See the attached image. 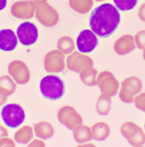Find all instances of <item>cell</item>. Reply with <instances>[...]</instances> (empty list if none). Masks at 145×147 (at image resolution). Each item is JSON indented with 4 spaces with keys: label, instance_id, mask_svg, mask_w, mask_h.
<instances>
[{
    "label": "cell",
    "instance_id": "1",
    "mask_svg": "<svg viewBox=\"0 0 145 147\" xmlns=\"http://www.w3.org/2000/svg\"><path fill=\"white\" fill-rule=\"evenodd\" d=\"M120 20V13L116 7L111 3H103L90 15V29L99 37H108L118 28Z\"/></svg>",
    "mask_w": 145,
    "mask_h": 147
},
{
    "label": "cell",
    "instance_id": "2",
    "mask_svg": "<svg viewBox=\"0 0 145 147\" xmlns=\"http://www.w3.org/2000/svg\"><path fill=\"white\" fill-rule=\"evenodd\" d=\"M40 90L45 99L50 100H60L64 94V83L58 76L49 74L40 80Z\"/></svg>",
    "mask_w": 145,
    "mask_h": 147
},
{
    "label": "cell",
    "instance_id": "3",
    "mask_svg": "<svg viewBox=\"0 0 145 147\" xmlns=\"http://www.w3.org/2000/svg\"><path fill=\"white\" fill-rule=\"evenodd\" d=\"M1 118L7 127L16 129L25 120V112L19 104H6L1 111Z\"/></svg>",
    "mask_w": 145,
    "mask_h": 147
},
{
    "label": "cell",
    "instance_id": "4",
    "mask_svg": "<svg viewBox=\"0 0 145 147\" xmlns=\"http://www.w3.org/2000/svg\"><path fill=\"white\" fill-rule=\"evenodd\" d=\"M142 87V81L138 77L132 76L125 78L120 84L119 90V99L125 104H132L135 96L141 92Z\"/></svg>",
    "mask_w": 145,
    "mask_h": 147
},
{
    "label": "cell",
    "instance_id": "5",
    "mask_svg": "<svg viewBox=\"0 0 145 147\" xmlns=\"http://www.w3.org/2000/svg\"><path fill=\"white\" fill-rule=\"evenodd\" d=\"M35 16L40 24L47 28L56 26L60 20L58 11L47 2L36 4Z\"/></svg>",
    "mask_w": 145,
    "mask_h": 147
},
{
    "label": "cell",
    "instance_id": "6",
    "mask_svg": "<svg viewBox=\"0 0 145 147\" xmlns=\"http://www.w3.org/2000/svg\"><path fill=\"white\" fill-rule=\"evenodd\" d=\"M120 132L132 146H143L145 144V132L140 126L132 121L124 122L121 125Z\"/></svg>",
    "mask_w": 145,
    "mask_h": 147
},
{
    "label": "cell",
    "instance_id": "7",
    "mask_svg": "<svg viewBox=\"0 0 145 147\" xmlns=\"http://www.w3.org/2000/svg\"><path fill=\"white\" fill-rule=\"evenodd\" d=\"M97 86L102 94L113 97L118 94L120 84L113 74L104 70L100 72L97 76Z\"/></svg>",
    "mask_w": 145,
    "mask_h": 147
},
{
    "label": "cell",
    "instance_id": "8",
    "mask_svg": "<svg viewBox=\"0 0 145 147\" xmlns=\"http://www.w3.org/2000/svg\"><path fill=\"white\" fill-rule=\"evenodd\" d=\"M57 119L60 124L70 130H73L83 123L82 117L70 105H64L58 110Z\"/></svg>",
    "mask_w": 145,
    "mask_h": 147
},
{
    "label": "cell",
    "instance_id": "9",
    "mask_svg": "<svg viewBox=\"0 0 145 147\" xmlns=\"http://www.w3.org/2000/svg\"><path fill=\"white\" fill-rule=\"evenodd\" d=\"M66 66L70 71L80 74L86 68L94 66V61L85 53L74 50L67 57Z\"/></svg>",
    "mask_w": 145,
    "mask_h": 147
},
{
    "label": "cell",
    "instance_id": "10",
    "mask_svg": "<svg viewBox=\"0 0 145 147\" xmlns=\"http://www.w3.org/2000/svg\"><path fill=\"white\" fill-rule=\"evenodd\" d=\"M66 66L65 56L58 49L48 52L44 59V67L48 73H60Z\"/></svg>",
    "mask_w": 145,
    "mask_h": 147
},
{
    "label": "cell",
    "instance_id": "11",
    "mask_svg": "<svg viewBox=\"0 0 145 147\" xmlns=\"http://www.w3.org/2000/svg\"><path fill=\"white\" fill-rule=\"evenodd\" d=\"M9 75L17 84L24 85L30 81L31 72L28 66L21 60H14L8 65Z\"/></svg>",
    "mask_w": 145,
    "mask_h": 147
},
{
    "label": "cell",
    "instance_id": "12",
    "mask_svg": "<svg viewBox=\"0 0 145 147\" xmlns=\"http://www.w3.org/2000/svg\"><path fill=\"white\" fill-rule=\"evenodd\" d=\"M16 36L21 45L24 46L32 45L38 39L37 27L32 22H23L18 27Z\"/></svg>",
    "mask_w": 145,
    "mask_h": 147
},
{
    "label": "cell",
    "instance_id": "13",
    "mask_svg": "<svg viewBox=\"0 0 145 147\" xmlns=\"http://www.w3.org/2000/svg\"><path fill=\"white\" fill-rule=\"evenodd\" d=\"M36 3L32 0H23L14 3L11 7V14L19 20H30L36 14Z\"/></svg>",
    "mask_w": 145,
    "mask_h": 147
},
{
    "label": "cell",
    "instance_id": "14",
    "mask_svg": "<svg viewBox=\"0 0 145 147\" xmlns=\"http://www.w3.org/2000/svg\"><path fill=\"white\" fill-rule=\"evenodd\" d=\"M98 36L91 29L82 30L77 36V45L78 51L83 53H88L92 52L98 46Z\"/></svg>",
    "mask_w": 145,
    "mask_h": 147
},
{
    "label": "cell",
    "instance_id": "15",
    "mask_svg": "<svg viewBox=\"0 0 145 147\" xmlns=\"http://www.w3.org/2000/svg\"><path fill=\"white\" fill-rule=\"evenodd\" d=\"M136 48V45L135 43L134 36L129 34L121 36L119 38H118L115 40L114 44L115 52L121 56H124V55L133 52Z\"/></svg>",
    "mask_w": 145,
    "mask_h": 147
},
{
    "label": "cell",
    "instance_id": "16",
    "mask_svg": "<svg viewBox=\"0 0 145 147\" xmlns=\"http://www.w3.org/2000/svg\"><path fill=\"white\" fill-rule=\"evenodd\" d=\"M18 37L11 29L0 30V49L5 52L14 50L18 45Z\"/></svg>",
    "mask_w": 145,
    "mask_h": 147
},
{
    "label": "cell",
    "instance_id": "17",
    "mask_svg": "<svg viewBox=\"0 0 145 147\" xmlns=\"http://www.w3.org/2000/svg\"><path fill=\"white\" fill-rule=\"evenodd\" d=\"M33 129L36 137L42 140L51 138L55 134L54 127L48 121H40L36 123L33 126Z\"/></svg>",
    "mask_w": 145,
    "mask_h": 147
},
{
    "label": "cell",
    "instance_id": "18",
    "mask_svg": "<svg viewBox=\"0 0 145 147\" xmlns=\"http://www.w3.org/2000/svg\"><path fill=\"white\" fill-rule=\"evenodd\" d=\"M92 131V138L95 141L103 142L110 136L111 134V128L106 122L100 121L95 123L91 127Z\"/></svg>",
    "mask_w": 145,
    "mask_h": 147
},
{
    "label": "cell",
    "instance_id": "19",
    "mask_svg": "<svg viewBox=\"0 0 145 147\" xmlns=\"http://www.w3.org/2000/svg\"><path fill=\"white\" fill-rule=\"evenodd\" d=\"M72 136L78 144L87 143L93 139L91 128L84 125H80L72 130Z\"/></svg>",
    "mask_w": 145,
    "mask_h": 147
},
{
    "label": "cell",
    "instance_id": "20",
    "mask_svg": "<svg viewBox=\"0 0 145 147\" xmlns=\"http://www.w3.org/2000/svg\"><path fill=\"white\" fill-rule=\"evenodd\" d=\"M34 129L30 125H23L15 131L14 139L19 144H28L33 139Z\"/></svg>",
    "mask_w": 145,
    "mask_h": 147
},
{
    "label": "cell",
    "instance_id": "21",
    "mask_svg": "<svg viewBox=\"0 0 145 147\" xmlns=\"http://www.w3.org/2000/svg\"><path fill=\"white\" fill-rule=\"evenodd\" d=\"M68 4L73 11L85 15L91 11L94 6V0H68Z\"/></svg>",
    "mask_w": 145,
    "mask_h": 147
},
{
    "label": "cell",
    "instance_id": "22",
    "mask_svg": "<svg viewBox=\"0 0 145 147\" xmlns=\"http://www.w3.org/2000/svg\"><path fill=\"white\" fill-rule=\"evenodd\" d=\"M56 46L57 49L63 53L64 55H69L75 50L76 44L72 37L68 36H64L58 40Z\"/></svg>",
    "mask_w": 145,
    "mask_h": 147
},
{
    "label": "cell",
    "instance_id": "23",
    "mask_svg": "<svg viewBox=\"0 0 145 147\" xmlns=\"http://www.w3.org/2000/svg\"><path fill=\"white\" fill-rule=\"evenodd\" d=\"M98 71L94 69V66L86 68L82 70L80 73V78L81 82H83L86 86L89 87H94L97 85V76H98Z\"/></svg>",
    "mask_w": 145,
    "mask_h": 147
},
{
    "label": "cell",
    "instance_id": "24",
    "mask_svg": "<svg viewBox=\"0 0 145 147\" xmlns=\"http://www.w3.org/2000/svg\"><path fill=\"white\" fill-rule=\"evenodd\" d=\"M17 88V83L10 75H3L0 77V90L8 96L11 95Z\"/></svg>",
    "mask_w": 145,
    "mask_h": 147
},
{
    "label": "cell",
    "instance_id": "25",
    "mask_svg": "<svg viewBox=\"0 0 145 147\" xmlns=\"http://www.w3.org/2000/svg\"><path fill=\"white\" fill-rule=\"evenodd\" d=\"M111 97L102 94L96 103V111L101 116H107L111 109Z\"/></svg>",
    "mask_w": 145,
    "mask_h": 147
},
{
    "label": "cell",
    "instance_id": "26",
    "mask_svg": "<svg viewBox=\"0 0 145 147\" xmlns=\"http://www.w3.org/2000/svg\"><path fill=\"white\" fill-rule=\"evenodd\" d=\"M115 6L119 11H127L135 8L138 0H113Z\"/></svg>",
    "mask_w": 145,
    "mask_h": 147
},
{
    "label": "cell",
    "instance_id": "27",
    "mask_svg": "<svg viewBox=\"0 0 145 147\" xmlns=\"http://www.w3.org/2000/svg\"><path fill=\"white\" fill-rule=\"evenodd\" d=\"M133 103L137 109L145 113V92H140L136 95Z\"/></svg>",
    "mask_w": 145,
    "mask_h": 147
},
{
    "label": "cell",
    "instance_id": "28",
    "mask_svg": "<svg viewBox=\"0 0 145 147\" xmlns=\"http://www.w3.org/2000/svg\"><path fill=\"white\" fill-rule=\"evenodd\" d=\"M135 43L138 49H144L145 48V30H141L138 32L134 36Z\"/></svg>",
    "mask_w": 145,
    "mask_h": 147
},
{
    "label": "cell",
    "instance_id": "29",
    "mask_svg": "<svg viewBox=\"0 0 145 147\" xmlns=\"http://www.w3.org/2000/svg\"><path fill=\"white\" fill-rule=\"evenodd\" d=\"M1 146L14 147L15 146V141H13L12 139L8 137H4V138H0V147Z\"/></svg>",
    "mask_w": 145,
    "mask_h": 147
},
{
    "label": "cell",
    "instance_id": "30",
    "mask_svg": "<svg viewBox=\"0 0 145 147\" xmlns=\"http://www.w3.org/2000/svg\"><path fill=\"white\" fill-rule=\"evenodd\" d=\"M138 17L141 21L145 22V3H142L138 11Z\"/></svg>",
    "mask_w": 145,
    "mask_h": 147
},
{
    "label": "cell",
    "instance_id": "31",
    "mask_svg": "<svg viewBox=\"0 0 145 147\" xmlns=\"http://www.w3.org/2000/svg\"><path fill=\"white\" fill-rule=\"evenodd\" d=\"M28 146H45V144L42 139H34L28 143Z\"/></svg>",
    "mask_w": 145,
    "mask_h": 147
},
{
    "label": "cell",
    "instance_id": "32",
    "mask_svg": "<svg viewBox=\"0 0 145 147\" xmlns=\"http://www.w3.org/2000/svg\"><path fill=\"white\" fill-rule=\"evenodd\" d=\"M9 132L7 129V128L5 126L0 125V138H4V137H8Z\"/></svg>",
    "mask_w": 145,
    "mask_h": 147
},
{
    "label": "cell",
    "instance_id": "33",
    "mask_svg": "<svg viewBox=\"0 0 145 147\" xmlns=\"http://www.w3.org/2000/svg\"><path fill=\"white\" fill-rule=\"evenodd\" d=\"M7 98H8V95H6L3 91H2L0 90V106L6 104V102L7 100Z\"/></svg>",
    "mask_w": 145,
    "mask_h": 147
},
{
    "label": "cell",
    "instance_id": "34",
    "mask_svg": "<svg viewBox=\"0 0 145 147\" xmlns=\"http://www.w3.org/2000/svg\"><path fill=\"white\" fill-rule=\"evenodd\" d=\"M7 7V0H0V11L3 10Z\"/></svg>",
    "mask_w": 145,
    "mask_h": 147
},
{
    "label": "cell",
    "instance_id": "35",
    "mask_svg": "<svg viewBox=\"0 0 145 147\" xmlns=\"http://www.w3.org/2000/svg\"><path fill=\"white\" fill-rule=\"evenodd\" d=\"M32 1H33L36 4L37 3H46L47 2V0H32Z\"/></svg>",
    "mask_w": 145,
    "mask_h": 147
},
{
    "label": "cell",
    "instance_id": "36",
    "mask_svg": "<svg viewBox=\"0 0 145 147\" xmlns=\"http://www.w3.org/2000/svg\"><path fill=\"white\" fill-rule=\"evenodd\" d=\"M143 57H144V59L145 61V48L143 49Z\"/></svg>",
    "mask_w": 145,
    "mask_h": 147
},
{
    "label": "cell",
    "instance_id": "37",
    "mask_svg": "<svg viewBox=\"0 0 145 147\" xmlns=\"http://www.w3.org/2000/svg\"><path fill=\"white\" fill-rule=\"evenodd\" d=\"M96 2H103V1H106V0H94Z\"/></svg>",
    "mask_w": 145,
    "mask_h": 147
},
{
    "label": "cell",
    "instance_id": "38",
    "mask_svg": "<svg viewBox=\"0 0 145 147\" xmlns=\"http://www.w3.org/2000/svg\"><path fill=\"white\" fill-rule=\"evenodd\" d=\"M144 130H145V125H144Z\"/></svg>",
    "mask_w": 145,
    "mask_h": 147
}]
</instances>
